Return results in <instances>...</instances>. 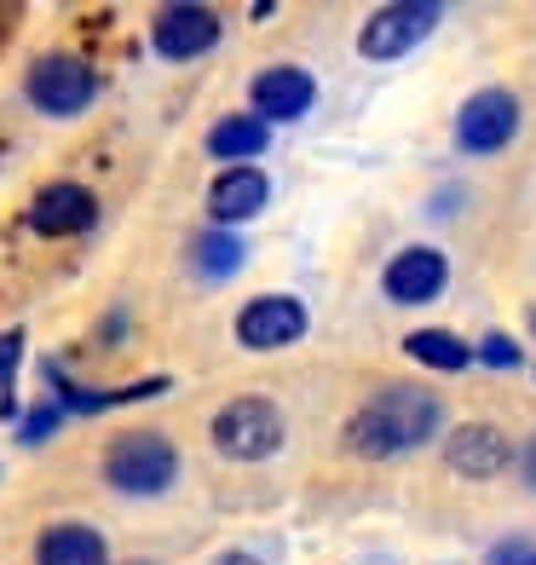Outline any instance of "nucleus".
<instances>
[{
    "label": "nucleus",
    "instance_id": "9",
    "mask_svg": "<svg viewBox=\"0 0 536 565\" xmlns=\"http://www.w3.org/2000/svg\"><path fill=\"white\" fill-rule=\"evenodd\" d=\"M98 220V196L87 185H46L35 202H30V225L41 237H75V231H87Z\"/></svg>",
    "mask_w": 536,
    "mask_h": 565
},
{
    "label": "nucleus",
    "instance_id": "8",
    "mask_svg": "<svg viewBox=\"0 0 536 565\" xmlns=\"http://www.w3.org/2000/svg\"><path fill=\"white\" fill-rule=\"evenodd\" d=\"M150 41H157L162 58H196L219 41V18L208 7H162L150 23Z\"/></svg>",
    "mask_w": 536,
    "mask_h": 565
},
{
    "label": "nucleus",
    "instance_id": "25",
    "mask_svg": "<svg viewBox=\"0 0 536 565\" xmlns=\"http://www.w3.org/2000/svg\"><path fill=\"white\" fill-rule=\"evenodd\" d=\"M530 323H536V318H530Z\"/></svg>",
    "mask_w": 536,
    "mask_h": 565
},
{
    "label": "nucleus",
    "instance_id": "12",
    "mask_svg": "<svg viewBox=\"0 0 536 565\" xmlns=\"http://www.w3.org/2000/svg\"><path fill=\"white\" fill-rule=\"evenodd\" d=\"M444 461H450L462 479H491V473L507 468V439H502L496 427H484V422H468V427L450 433Z\"/></svg>",
    "mask_w": 536,
    "mask_h": 565
},
{
    "label": "nucleus",
    "instance_id": "17",
    "mask_svg": "<svg viewBox=\"0 0 536 565\" xmlns=\"http://www.w3.org/2000/svg\"><path fill=\"white\" fill-rule=\"evenodd\" d=\"M243 266V243L237 237H202L196 243V271L202 277H232Z\"/></svg>",
    "mask_w": 536,
    "mask_h": 565
},
{
    "label": "nucleus",
    "instance_id": "6",
    "mask_svg": "<svg viewBox=\"0 0 536 565\" xmlns=\"http://www.w3.org/2000/svg\"><path fill=\"white\" fill-rule=\"evenodd\" d=\"M300 335H305V306L289 300V295H260V300H248L243 318H237V341L254 347V352H277Z\"/></svg>",
    "mask_w": 536,
    "mask_h": 565
},
{
    "label": "nucleus",
    "instance_id": "23",
    "mask_svg": "<svg viewBox=\"0 0 536 565\" xmlns=\"http://www.w3.org/2000/svg\"><path fill=\"white\" fill-rule=\"evenodd\" d=\"M219 565H254V559H248V554H225Z\"/></svg>",
    "mask_w": 536,
    "mask_h": 565
},
{
    "label": "nucleus",
    "instance_id": "5",
    "mask_svg": "<svg viewBox=\"0 0 536 565\" xmlns=\"http://www.w3.org/2000/svg\"><path fill=\"white\" fill-rule=\"evenodd\" d=\"M514 127H519V105H514V93H473L462 116H455V139H462L468 150H479V157H491V150H502L507 139H514Z\"/></svg>",
    "mask_w": 536,
    "mask_h": 565
},
{
    "label": "nucleus",
    "instance_id": "10",
    "mask_svg": "<svg viewBox=\"0 0 536 565\" xmlns=\"http://www.w3.org/2000/svg\"><path fill=\"white\" fill-rule=\"evenodd\" d=\"M380 289H387V300H398V306H427L444 289V254L439 248H404L387 266V277H380Z\"/></svg>",
    "mask_w": 536,
    "mask_h": 565
},
{
    "label": "nucleus",
    "instance_id": "16",
    "mask_svg": "<svg viewBox=\"0 0 536 565\" xmlns=\"http://www.w3.org/2000/svg\"><path fill=\"white\" fill-rule=\"evenodd\" d=\"M404 352H410L416 364H427V370H468V358H473L455 335H444V329H416V335L404 341Z\"/></svg>",
    "mask_w": 536,
    "mask_h": 565
},
{
    "label": "nucleus",
    "instance_id": "2",
    "mask_svg": "<svg viewBox=\"0 0 536 565\" xmlns=\"http://www.w3.org/2000/svg\"><path fill=\"white\" fill-rule=\"evenodd\" d=\"M173 473H179V450L162 433H121L105 450V479L127 497H157L173 484Z\"/></svg>",
    "mask_w": 536,
    "mask_h": 565
},
{
    "label": "nucleus",
    "instance_id": "15",
    "mask_svg": "<svg viewBox=\"0 0 536 565\" xmlns=\"http://www.w3.org/2000/svg\"><path fill=\"white\" fill-rule=\"evenodd\" d=\"M208 150L219 162H248L266 150V121L260 116H225L214 134H208Z\"/></svg>",
    "mask_w": 536,
    "mask_h": 565
},
{
    "label": "nucleus",
    "instance_id": "20",
    "mask_svg": "<svg viewBox=\"0 0 536 565\" xmlns=\"http://www.w3.org/2000/svg\"><path fill=\"white\" fill-rule=\"evenodd\" d=\"M46 427H53V409H35V416L30 422H23V439H41V433Z\"/></svg>",
    "mask_w": 536,
    "mask_h": 565
},
{
    "label": "nucleus",
    "instance_id": "1",
    "mask_svg": "<svg viewBox=\"0 0 536 565\" xmlns=\"http://www.w3.org/2000/svg\"><path fill=\"white\" fill-rule=\"evenodd\" d=\"M439 422H444V404L432 393H421V387H387V393H375L346 422V445L364 450V456H404V450L427 445L432 433H439Z\"/></svg>",
    "mask_w": 536,
    "mask_h": 565
},
{
    "label": "nucleus",
    "instance_id": "18",
    "mask_svg": "<svg viewBox=\"0 0 536 565\" xmlns=\"http://www.w3.org/2000/svg\"><path fill=\"white\" fill-rule=\"evenodd\" d=\"M18 352H23V335H0V416H12V370H18Z\"/></svg>",
    "mask_w": 536,
    "mask_h": 565
},
{
    "label": "nucleus",
    "instance_id": "4",
    "mask_svg": "<svg viewBox=\"0 0 536 565\" xmlns=\"http://www.w3.org/2000/svg\"><path fill=\"white\" fill-rule=\"evenodd\" d=\"M93 70L87 64H75V58H41L30 70V98H35V110L46 116H75V110H87L93 105Z\"/></svg>",
    "mask_w": 536,
    "mask_h": 565
},
{
    "label": "nucleus",
    "instance_id": "13",
    "mask_svg": "<svg viewBox=\"0 0 536 565\" xmlns=\"http://www.w3.org/2000/svg\"><path fill=\"white\" fill-rule=\"evenodd\" d=\"M266 209V173L260 168H225L208 191V214L219 225H237V220H254Z\"/></svg>",
    "mask_w": 536,
    "mask_h": 565
},
{
    "label": "nucleus",
    "instance_id": "11",
    "mask_svg": "<svg viewBox=\"0 0 536 565\" xmlns=\"http://www.w3.org/2000/svg\"><path fill=\"white\" fill-rule=\"evenodd\" d=\"M254 110L260 116H271V121H294V116H305V105H312V75L305 70H294V64H277V70H260L254 75Z\"/></svg>",
    "mask_w": 536,
    "mask_h": 565
},
{
    "label": "nucleus",
    "instance_id": "24",
    "mask_svg": "<svg viewBox=\"0 0 536 565\" xmlns=\"http://www.w3.org/2000/svg\"><path fill=\"white\" fill-rule=\"evenodd\" d=\"M525 565H536V554H530V559H525Z\"/></svg>",
    "mask_w": 536,
    "mask_h": 565
},
{
    "label": "nucleus",
    "instance_id": "22",
    "mask_svg": "<svg viewBox=\"0 0 536 565\" xmlns=\"http://www.w3.org/2000/svg\"><path fill=\"white\" fill-rule=\"evenodd\" d=\"M525 479H530V484H536V439H530V445H525Z\"/></svg>",
    "mask_w": 536,
    "mask_h": 565
},
{
    "label": "nucleus",
    "instance_id": "14",
    "mask_svg": "<svg viewBox=\"0 0 536 565\" xmlns=\"http://www.w3.org/2000/svg\"><path fill=\"white\" fill-rule=\"evenodd\" d=\"M35 565H105V536L93 525H46L35 543Z\"/></svg>",
    "mask_w": 536,
    "mask_h": 565
},
{
    "label": "nucleus",
    "instance_id": "19",
    "mask_svg": "<svg viewBox=\"0 0 536 565\" xmlns=\"http://www.w3.org/2000/svg\"><path fill=\"white\" fill-rule=\"evenodd\" d=\"M484 364H496V370H514V364H519V347L507 341V335H491V341H484Z\"/></svg>",
    "mask_w": 536,
    "mask_h": 565
},
{
    "label": "nucleus",
    "instance_id": "3",
    "mask_svg": "<svg viewBox=\"0 0 536 565\" xmlns=\"http://www.w3.org/2000/svg\"><path fill=\"white\" fill-rule=\"evenodd\" d=\"M214 445L237 461H260L283 445V416L271 398H237L214 416Z\"/></svg>",
    "mask_w": 536,
    "mask_h": 565
},
{
    "label": "nucleus",
    "instance_id": "7",
    "mask_svg": "<svg viewBox=\"0 0 536 565\" xmlns=\"http://www.w3.org/2000/svg\"><path fill=\"white\" fill-rule=\"evenodd\" d=\"M439 23V7H427V0H410V7H387L364 23V58H404L410 46Z\"/></svg>",
    "mask_w": 536,
    "mask_h": 565
},
{
    "label": "nucleus",
    "instance_id": "21",
    "mask_svg": "<svg viewBox=\"0 0 536 565\" xmlns=\"http://www.w3.org/2000/svg\"><path fill=\"white\" fill-rule=\"evenodd\" d=\"M496 565H525V548H519V543H507V548H496Z\"/></svg>",
    "mask_w": 536,
    "mask_h": 565
}]
</instances>
